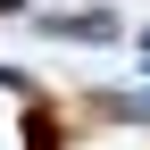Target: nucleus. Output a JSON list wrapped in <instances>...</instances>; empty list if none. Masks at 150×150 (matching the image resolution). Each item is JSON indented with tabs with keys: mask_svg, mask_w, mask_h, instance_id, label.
Instances as JSON below:
<instances>
[{
	"mask_svg": "<svg viewBox=\"0 0 150 150\" xmlns=\"http://www.w3.org/2000/svg\"><path fill=\"white\" fill-rule=\"evenodd\" d=\"M0 8H8V0H0Z\"/></svg>",
	"mask_w": 150,
	"mask_h": 150,
	"instance_id": "f03ea898",
	"label": "nucleus"
},
{
	"mask_svg": "<svg viewBox=\"0 0 150 150\" xmlns=\"http://www.w3.org/2000/svg\"><path fill=\"white\" fill-rule=\"evenodd\" d=\"M25 150H67V125H59V108H33V125H25Z\"/></svg>",
	"mask_w": 150,
	"mask_h": 150,
	"instance_id": "f257e3e1",
	"label": "nucleus"
}]
</instances>
